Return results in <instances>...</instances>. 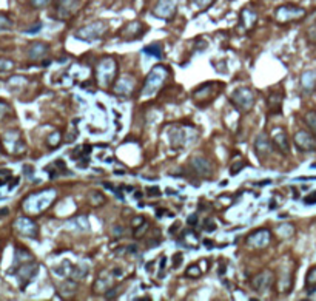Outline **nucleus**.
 <instances>
[{
  "label": "nucleus",
  "mask_w": 316,
  "mask_h": 301,
  "mask_svg": "<svg viewBox=\"0 0 316 301\" xmlns=\"http://www.w3.org/2000/svg\"><path fill=\"white\" fill-rule=\"evenodd\" d=\"M292 286H293V272L287 270L278 280V289H279L281 294H287V292L292 291Z\"/></svg>",
  "instance_id": "nucleus-15"
},
{
  "label": "nucleus",
  "mask_w": 316,
  "mask_h": 301,
  "mask_svg": "<svg viewBox=\"0 0 316 301\" xmlns=\"http://www.w3.org/2000/svg\"><path fill=\"white\" fill-rule=\"evenodd\" d=\"M307 37H309V40L312 42V44H316V25H313V26L309 28Z\"/></svg>",
  "instance_id": "nucleus-27"
},
{
  "label": "nucleus",
  "mask_w": 316,
  "mask_h": 301,
  "mask_svg": "<svg viewBox=\"0 0 316 301\" xmlns=\"http://www.w3.org/2000/svg\"><path fill=\"white\" fill-rule=\"evenodd\" d=\"M216 93L218 91L214 90V82L200 85V87L194 91V102H197L199 105H205L211 99L216 97Z\"/></svg>",
  "instance_id": "nucleus-8"
},
{
  "label": "nucleus",
  "mask_w": 316,
  "mask_h": 301,
  "mask_svg": "<svg viewBox=\"0 0 316 301\" xmlns=\"http://www.w3.org/2000/svg\"><path fill=\"white\" fill-rule=\"evenodd\" d=\"M196 223H197V217H196V215H191V217L189 218V224L193 226V224H196Z\"/></svg>",
  "instance_id": "nucleus-35"
},
{
  "label": "nucleus",
  "mask_w": 316,
  "mask_h": 301,
  "mask_svg": "<svg viewBox=\"0 0 316 301\" xmlns=\"http://www.w3.org/2000/svg\"><path fill=\"white\" fill-rule=\"evenodd\" d=\"M306 16V9L295 6V5H282L276 9L275 12V19L279 23H289V22H295L299 20Z\"/></svg>",
  "instance_id": "nucleus-3"
},
{
  "label": "nucleus",
  "mask_w": 316,
  "mask_h": 301,
  "mask_svg": "<svg viewBox=\"0 0 316 301\" xmlns=\"http://www.w3.org/2000/svg\"><path fill=\"white\" fill-rule=\"evenodd\" d=\"M143 223H147L145 221V218H142V217H137V218H134L133 220V223H131V226H133V228H137V227H140Z\"/></svg>",
  "instance_id": "nucleus-30"
},
{
  "label": "nucleus",
  "mask_w": 316,
  "mask_h": 301,
  "mask_svg": "<svg viewBox=\"0 0 316 301\" xmlns=\"http://www.w3.org/2000/svg\"><path fill=\"white\" fill-rule=\"evenodd\" d=\"M176 12V0H159L154 8V14L161 19H170Z\"/></svg>",
  "instance_id": "nucleus-10"
},
{
  "label": "nucleus",
  "mask_w": 316,
  "mask_h": 301,
  "mask_svg": "<svg viewBox=\"0 0 316 301\" xmlns=\"http://www.w3.org/2000/svg\"><path fill=\"white\" fill-rule=\"evenodd\" d=\"M295 144L303 151H313L316 150V136L313 133L301 130L295 135Z\"/></svg>",
  "instance_id": "nucleus-7"
},
{
  "label": "nucleus",
  "mask_w": 316,
  "mask_h": 301,
  "mask_svg": "<svg viewBox=\"0 0 316 301\" xmlns=\"http://www.w3.org/2000/svg\"><path fill=\"white\" fill-rule=\"evenodd\" d=\"M175 256H176L175 258V266H179V263H181V253H176Z\"/></svg>",
  "instance_id": "nucleus-36"
},
{
  "label": "nucleus",
  "mask_w": 316,
  "mask_h": 301,
  "mask_svg": "<svg viewBox=\"0 0 316 301\" xmlns=\"http://www.w3.org/2000/svg\"><path fill=\"white\" fill-rule=\"evenodd\" d=\"M210 2H211V0H194V3H197L199 6H202V8H204V6H207Z\"/></svg>",
  "instance_id": "nucleus-33"
},
{
  "label": "nucleus",
  "mask_w": 316,
  "mask_h": 301,
  "mask_svg": "<svg viewBox=\"0 0 316 301\" xmlns=\"http://www.w3.org/2000/svg\"><path fill=\"white\" fill-rule=\"evenodd\" d=\"M87 274H88L87 267L76 266L74 269H71V277H73V280H76V281H79V280L85 278V277H87Z\"/></svg>",
  "instance_id": "nucleus-24"
},
{
  "label": "nucleus",
  "mask_w": 316,
  "mask_h": 301,
  "mask_svg": "<svg viewBox=\"0 0 316 301\" xmlns=\"http://www.w3.org/2000/svg\"><path fill=\"white\" fill-rule=\"evenodd\" d=\"M168 79V68L157 65L151 70V73L145 79V85L142 88V96L143 97H153L157 91L162 88V85Z\"/></svg>",
  "instance_id": "nucleus-1"
},
{
  "label": "nucleus",
  "mask_w": 316,
  "mask_h": 301,
  "mask_svg": "<svg viewBox=\"0 0 316 301\" xmlns=\"http://www.w3.org/2000/svg\"><path fill=\"white\" fill-rule=\"evenodd\" d=\"M254 149H256V153L257 154H261V156H265L271 151V146H273V142H270V139L265 136V135H261L259 138L256 139L254 142Z\"/></svg>",
  "instance_id": "nucleus-18"
},
{
  "label": "nucleus",
  "mask_w": 316,
  "mask_h": 301,
  "mask_svg": "<svg viewBox=\"0 0 316 301\" xmlns=\"http://www.w3.org/2000/svg\"><path fill=\"white\" fill-rule=\"evenodd\" d=\"M306 124L309 125L310 132L316 136V110H312L306 114Z\"/></svg>",
  "instance_id": "nucleus-23"
},
{
  "label": "nucleus",
  "mask_w": 316,
  "mask_h": 301,
  "mask_svg": "<svg viewBox=\"0 0 316 301\" xmlns=\"http://www.w3.org/2000/svg\"><path fill=\"white\" fill-rule=\"evenodd\" d=\"M143 51H145L147 54H153V56H156L157 57V59H161V57H162V51H161V48L159 47H157V45H151V47H147L145 50H143Z\"/></svg>",
  "instance_id": "nucleus-26"
},
{
  "label": "nucleus",
  "mask_w": 316,
  "mask_h": 301,
  "mask_svg": "<svg viewBox=\"0 0 316 301\" xmlns=\"http://www.w3.org/2000/svg\"><path fill=\"white\" fill-rule=\"evenodd\" d=\"M200 274H202V272L199 270V267H197V266H190L189 269H187V272H185V277L197 278V277H200Z\"/></svg>",
  "instance_id": "nucleus-25"
},
{
  "label": "nucleus",
  "mask_w": 316,
  "mask_h": 301,
  "mask_svg": "<svg viewBox=\"0 0 316 301\" xmlns=\"http://www.w3.org/2000/svg\"><path fill=\"white\" fill-rule=\"evenodd\" d=\"M104 277H105V270L100 272L99 280L94 284V292L96 294H107V291L113 288V283L110 280V275H108V278H104Z\"/></svg>",
  "instance_id": "nucleus-19"
},
{
  "label": "nucleus",
  "mask_w": 316,
  "mask_h": 301,
  "mask_svg": "<svg viewBox=\"0 0 316 301\" xmlns=\"http://www.w3.org/2000/svg\"><path fill=\"white\" fill-rule=\"evenodd\" d=\"M59 141H61V135H59V133H53V135H51L50 142H51L53 147H57V144H59Z\"/></svg>",
  "instance_id": "nucleus-29"
},
{
  "label": "nucleus",
  "mask_w": 316,
  "mask_h": 301,
  "mask_svg": "<svg viewBox=\"0 0 316 301\" xmlns=\"http://www.w3.org/2000/svg\"><path fill=\"white\" fill-rule=\"evenodd\" d=\"M205 228H210V230H214V228H216V226H214V223L210 220H207V223H205Z\"/></svg>",
  "instance_id": "nucleus-34"
},
{
  "label": "nucleus",
  "mask_w": 316,
  "mask_h": 301,
  "mask_svg": "<svg viewBox=\"0 0 316 301\" xmlns=\"http://www.w3.org/2000/svg\"><path fill=\"white\" fill-rule=\"evenodd\" d=\"M316 203V192H313L310 196L306 198V204H315Z\"/></svg>",
  "instance_id": "nucleus-32"
},
{
  "label": "nucleus",
  "mask_w": 316,
  "mask_h": 301,
  "mask_svg": "<svg viewBox=\"0 0 316 301\" xmlns=\"http://www.w3.org/2000/svg\"><path fill=\"white\" fill-rule=\"evenodd\" d=\"M273 283H275V275H273V272L264 270L252 280V289L254 292H264L270 288Z\"/></svg>",
  "instance_id": "nucleus-6"
},
{
  "label": "nucleus",
  "mask_w": 316,
  "mask_h": 301,
  "mask_svg": "<svg viewBox=\"0 0 316 301\" xmlns=\"http://www.w3.org/2000/svg\"><path fill=\"white\" fill-rule=\"evenodd\" d=\"M232 104L242 110V111H250L254 105V96L250 88H238L232 94Z\"/></svg>",
  "instance_id": "nucleus-4"
},
{
  "label": "nucleus",
  "mask_w": 316,
  "mask_h": 301,
  "mask_svg": "<svg viewBox=\"0 0 316 301\" xmlns=\"http://www.w3.org/2000/svg\"><path fill=\"white\" fill-rule=\"evenodd\" d=\"M306 289L309 294L316 292V266L312 267L306 275Z\"/></svg>",
  "instance_id": "nucleus-21"
},
{
  "label": "nucleus",
  "mask_w": 316,
  "mask_h": 301,
  "mask_svg": "<svg viewBox=\"0 0 316 301\" xmlns=\"http://www.w3.org/2000/svg\"><path fill=\"white\" fill-rule=\"evenodd\" d=\"M48 2H50V0H31V5L34 8H44Z\"/></svg>",
  "instance_id": "nucleus-28"
},
{
  "label": "nucleus",
  "mask_w": 316,
  "mask_h": 301,
  "mask_svg": "<svg viewBox=\"0 0 316 301\" xmlns=\"http://www.w3.org/2000/svg\"><path fill=\"white\" fill-rule=\"evenodd\" d=\"M118 76V64L111 57H105L96 67V80L100 87L108 88L114 83V79Z\"/></svg>",
  "instance_id": "nucleus-2"
},
{
  "label": "nucleus",
  "mask_w": 316,
  "mask_h": 301,
  "mask_svg": "<svg viewBox=\"0 0 316 301\" xmlns=\"http://www.w3.org/2000/svg\"><path fill=\"white\" fill-rule=\"evenodd\" d=\"M301 85L306 93H312L316 88V71H306L301 76Z\"/></svg>",
  "instance_id": "nucleus-17"
},
{
  "label": "nucleus",
  "mask_w": 316,
  "mask_h": 301,
  "mask_svg": "<svg viewBox=\"0 0 316 301\" xmlns=\"http://www.w3.org/2000/svg\"><path fill=\"white\" fill-rule=\"evenodd\" d=\"M271 142H273V146H276L278 150L284 154H289L290 151V146H289V139H287V135L284 132H276L275 135L271 136Z\"/></svg>",
  "instance_id": "nucleus-13"
},
{
  "label": "nucleus",
  "mask_w": 316,
  "mask_h": 301,
  "mask_svg": "<svg viewBox=\"0 0 316 301\" xmlns=\"http://www.w3.org/2000/svg\"><path fill=\"white\" fill-rule=\"evenodd\" d=\"M284 93H271L268 96V108H270V113H281V105H282V96Z\"/></svg>",
  "instance_id": "nucleus-20"
},
{
  "label": "nucleus",
  "mask_w": 316,
  "mask_h": 301,
  "mask_svg": "<svg viewBox=\"0 0 316 301\" xmlns=\"http://www.w3.org/2000/svg\"><path fill=\"white\" fill-rule=\"evenodd\" d=\"M241 22L247 30H250V28H253L254 23L257 22V12L253 11L252 8H244L241 12Z\"/></svg>",
  "instance_id": "nucleus-16"
},
{
  "label": "nucleus",
  "mask_w": 316,
  "mask_h": 301,
  "mask_svg": "<svg viewBox=\"0 0 316 301\" xmlns=\"http://www.w3.org/2000/svg\"><path fill=\"white\" fill-rule=\"evenodd\" d=\"M242 167H244V162L235 164V165H232V170H230V171H232V175H238L239 171H241V168H242Z\"/></svg>",
  "instance_id": "nucleus-31"
},
{
  "label": "nucleus",
  "mask_w": 316,
  "mask_h": 301,
  "mask_svg": "<svg viewBox=\"0 0 316 301\" xmlns=\"http://www.w3.org/2000/svg\"><path fill=\"white\" fill-rule=\"evenodd\" d=\"M134 88V79L130 76H124L116 85H114V93L122 96H130Z\"/></svg>",
  "instance_id": "nucleus-11"
},
{
  "label": "nucleus",
  "mask_w": 316,
  "mask_h": 301,
  "mask_svg": "<svg viewBox=\"0 0 316 301\" xmlns=\"http://www.w3.org/2000/svg\"><path fill=\"white\" fill-rule=\"evenodd\" d=\"M191 167L200 176H210L211 175V164L207 159H204V157H193Z\"/></svg>",
  "instance_id": "nucleus-12"
},
{
  "label": "nucleus",
  "mask_w": 316,
  "mask_h": 301,
  "mask_svg": "<svg viewBox=\"0 0 316 301\" xmlns=\"http://www.w3.org/2000/svg\"><path fill=\"white\" fill-rule=\"evenodd\" d=\"M270 242V232L268 230H256L252 235L247 236V244L256 249H264Z\"/></svg>",
  "instance_id": "nucleus-9"
},
{
  "label": "nucleus",
  "mask_w": 316,
  "mask_h": 301,
  "mask_svg": "<svg viewBox=\"0 0 316 301\" xmlns=\"http://www.w3.org/2000/svg\"><path fill=\"white\" fill-rule=\"evenodd\" d=\"M107 23L104 22H94L88 26L82 28V30L77 31V37L79 39H85V40H93V39H97L100 36H104V33L107 31Z\"/></svg>",
  "instance_id": "nucleus-5"
},
{
  "label": "nucleus",
  "mask_w": 316,
  "mask_h": 301,
  "mask_svg": "<svg viewBox=\"0 0 316 301\" xmlns=\"http://www.w3.org/2000/svg\"><path fill=\"white\" fill-rule=\"evenodd\" d=\"M77 5L79 0H57V9H59V12H62L63 17L71 16L76 11Z\"/></svg>",
  "instance_id": "nucleus-14"
},
{
  "label": "nucleus",
  "mask_w": 316,
  "mask_h": 301,
  "mask_svg": "<svg viewBox=\"0 0 316 301\" xmlns=\"http://www.w3.org/2000/svg\"><path fill=\"white\" fill-rule=\"evenodd\" d=\"M47 51H48V47L45 44H34L30 50V56L33 57V59H36V57L44 56Z\"/></svg>",
  "instance_id": "nucleus-22"
}]
</instances>
